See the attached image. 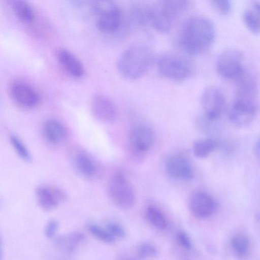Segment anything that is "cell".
Returning <instances> with one entry per match:
<instances>
[{"label": "cell", "instance_id": "6da1fadb", "mask_svg": "<svg viewBox=\"0 0 260 260\" xmlns=\"http://www.w3.org/2000/svg\"><path fill=\"white\" fill-rule=\"evenodd\" d=\"M215 32L214 25L210 19L204 16H194L184 24L178 43L187 54L198 55L205 52L212 44Z\"/></svg>", "mask_w": 260, "mask_h": 260}, {"label": "cell", "instance_id": "7a4b0ae2", "mask_svg": "<svg viewBox=\"0 0 260 260\" xmlns=\"http://www.w3.org/2000/svg\"><path fill=\"white\" fill-rule=\"evenodd\" d=\"M257 86L251 84L237 85L236 95L229 111L230 121L238 127L251 124L257 113Z\"/></svg>", "mask_w": 260, "mask_h": 260}, {"label": "cell", "instance_id": "3957f363", "mask_svg": "<svg viewBox=\"0 0 260 260\" xmlns=\"http://www.w3.org/2000/svg\"><path fill=\"white\" fill-rule=\"evenodd\" d=\"M154 59L151 50L143 45H136L125 50L117 63L120 75L128 80L142 77L150 68Z\"/></svg>", "mask_w": 260, "mask_h": 260}, {"label": "cell", "instance_id": "277c9868", "mask_svg": "<svg viewBox=\"0 0 260 260\" xmlns=\"http://www.w3.org/2000/svg\"><path fill=\"white\" fill-rule=\"evenodd\" d=\"M107 190L111 201L118 208L127 210L135 206V192L122 172H116L112 175L108 182Z\"/></svg>", "mask_w": 260, "mask_h": 260}, {"label": "cell", "instance_id": "5b68a950", "mask_svg": "<svg viewBox=\"0 0 260 260\" xmlns=\"http://www.w3.org/2000/svg\"><path fill=\"white\" fill-rule=\"evenodd\" d=\"M157 69L164 77L174 81L183 82L193 74V67L191 62L182 56L166 54L157 61Z\"/></svg>", "mask_w": 260, "mask_h": 260}, {"label": "cell", "instance_id": "8992f818", "mask_svg": "<svg viewBox=\"0 0 260 260\" xmlns=\"http://www.w3.org/2000/svg\"><path fill=\"white\" fill-rule=\"evenodd\" d=\"M91 9L96 16L98 29L104 33L117 30L122 23V12L117 4L110 1H94Z\"/></svg>", "mask_w": 260, "mask_h": 260}, {"label": "cell", "instance_id": "52a82bcc", "mask_svg": "<svg viewBox=\"0 0 260 260\" xmlns=\"http://www.w3.org/2000/svg\"><path fill=\"white\" fill-rule=\"evenodd\" d=\"M244 55L239 50L230 48L218 55L216 68L219 75L224 79L236 81L245 71Z\"/></svg>", "mask_w": 260, "mask_h": 260}, {"label": "cell", "instance_id": "ba28073f", "mask_svg": "<svg viewBox=\"0 0 260 260\" xmlns=\"http://www.w3.org/2000/svg\"><path fill=\"white\" fill-rule=\"evenodd\" d=\"M204 118L215 122L219 120L226 110V98L222 90L216 86L207 87L201 99Z\"/></svg>", "mask_w": 260, "mask_h": 260}, {"label": "cell", "instance_id": "9c48e42d", "mask_svg": "<svg viewBox=\"0 0 260 260\" xmlns=\"http://www.w3.org/2000/svg\"><path fill=\"white\" fill-rule=\"evenodd\" d=\"M155 141V135L152 129L144 125L134 127L128 137V143L130 151L134 154L143 156L153 147Z\"/></svg>", "mask_w": 260, "mask_h": 260}, {"label": "cell", "instance_id": "30bf717a", "mask_svg": "<svg viewBox=\"0 0 260 260\" xmlns=\"http://www.w3.org/2000/svg\"><path fill=\"white\" fill-rule=\"evenodd\" d=\"M165 169L171 178L181 181H189L194 176L193 168L188 158L184 155L175 153L167 157Z\"/></svg>", "mask_w": 260, "mask_h": 260}, {"label": "cell", "instance_id": "8fae6325", "mask_svg": "<svg viewBox=\"0 0 260 260\" xmlns=\"http://www.w3.org/2000/svg\"><path fill=\"white\" fill-rule=\"evenodd\" d=\"M90 109L93 117L101 122L112 123L117 119L118 114L115 104L104 95H94L91 99Z\"/></svg>", "mask_w": 260, "mask_h": 260}, {"label": "cell", "instance_id": "7c38bea8", "mask_svg": "<svg viewBox=\"0 0 260 260\" xmlns=\"http://www.w3.org/2000/svg\"><path fill=\"white\" fill-rule=\"evenodd\" d=\"M188 205L192 213L201 218L210 217L217 208V204L214 198L203 191L193 193L189 198Z\"/></svg>", "mask_w": 260, "mask_h": 260}, {"label": "cell", "instance_id": "4fadbf2b", "mask_svg": "<svg viewBox=\"0 0 260 260\" xmlns=\"http://www.w3.org/2000/svg\"><path fill=\"white\" fill-rule=\"evenodd\" d=\"M10 92L15 103L24 108H33L40 102V96L37 91L23 82H13L10 86Z\"/></svg>", "mask_w": 260, "mask_h": 260}, {"label": "cell", "instance_id": "5bb4252c", "mask_svg": "<svg viewBox=\"0 0 260 260\" xmlns=\"http://www.w3.org/2000/svg\"><path fill=\"white\" fill-rule=\"evenodd\" d=\"M36 195L39 205L46 211L55 209L67 198L66 193L61 189L48 185L39 186Z\"/></svg>", "mask_w": 260, "mask_h": 260}, {"label": "cell", "instance_id": "9a60e30c", "mask_svg": "<svg viewBox=\"0 0 260 260\" xmlns=\"http://www.w3.org/2000/svg\"><path fill=\"white\" fill-rule=\"evenodd\" d=\"M148 24L162 33L169 32L174 21L161 5L160 1L148 7Z\"/></svg>", "mask_w": 260, "mask_h": 260}, {"label": "cell", "instance_id": "2e32d148", "mask_svg": "<svg viewBox=\"0 0 260 260\" xmlns=\"http://www.w3.org/2000/svg\"><path fill=\"white\" fill-rule=\"evenodd\" d=\"M56 58L66 72L74 78H81L85 74V68L81 61L70 51L61 48L56 52Z\"/></svg>", "mask_w": 260, "mask_h": 260}, {"label": "cell", "instance_id": "e0dca14e", "mask_svg": "<svg viewBox=\"0 0 260 260\" xmlns=\"http://www.w3.org/2000/svg\"><path fill=\"white\" fill-rule=\"evenodd\" d=\"M43 132L45 139L49 143L54 145L61 143L67 137L65 127L59 121L54 119L48 120L45 122Z\"/></svg>", "mask_w": 260, "mask_h": 260}, {"label": "cell", "instance_id": "ac0fdd59", "mask_svg": "<svg viewBox=\"0 0 260 260\" xmlns=\"http://www.w3.org/2000/svg\"><path fill=\"white\" fill-rule=\"evenodd\" d=\"M75 171L85 178H91L96 173V167L91 157L84 152L76 154L73 160Z\"/></svg>", "mask_w": 260, "mask_h": 260}, {"label": "cell", "instance_id": "d6986e66", "mask_svg": "<svg viewBox=\"0 0 260 260\" xmlns=\"http://www.w3.org/2000/svg\"><path fill=\"white\" fill-rule=\"evenodd\" d=\"M243 20L247 28L254 34L259 30V3L252 2L244 11Z\"/></svg>", "mask_w": 260, "mask_h": 260}, {"label": "cell", "instance_id": "ffe728a7", "mask_svg": "<svg viewBox=\"0 0 260 260\" xmlns=\"http://www.w3.org/2000/svg\"><path fill=\"white\" fill-rule=\"evenodd\" d=\"M85 240V236L79 232H73L58 238L57 246L65 252H72Z\"/></svg>", "mask_w": 260, "mask_h": 260}, {"label": "cell", "instance_id": "44dd1931", "mask_svg": "<svg viewBox=\"0 0 260 260\" xmlns=\"http://www.w3.org/2000/svg\"><path fill=\"white\" fill-rule=\"evenodd\" d=\"M217 147V142L211 138L200 139L192 144L193 154L198 158H204L209 156Z\"/></svg>", "mask_w": 260, "mask_h": 260}, {"label": "cell", "instance_id": "7402d4cb", "mask_svg": "<svg viewBox=\"0 0 260 260\" xmlns=\"http://www.w3.org/2000/svg\"><path fill=\"white\" fill-rule=\"evenodd\" d=\"M12 7L16 15L21 20L29 22L34 19V11L26 2L21 0L14 1L12 3Z\"/></svg>", "mask_w": 260, "mask_h": 260}, {"label": "cell", "instance_id": "603a6c76", "mask_svg": "<svg viewBox=\"0 0 260 260\" xmlns=\"http://www.w3.org/2000/svg\"><path fill=\"white\" fill-rule=\"evenodd\" d=\"M147 218L149 222L155 228L162 230L167 226V220L163 213L158 208L148 206L146 210Z\"/></svg>", "mask_w": 260, "mask_h": 260}, {"label": "cell", "instance_id": "cb8c5ba5", "mask_svg": "<svg viewBox=\"0 0 260 260\" xmlns=\"http://www.w3.org/2000/svg\"><path fill=\"white\" fill-rule=\"evenodd\" d=\"M10 143L17 154L22 160L29 162L32 159L31 153L23 142L16 135L10 137Z\"/></svg>", "mask_w": 260, "mask_h": 260}, {"label": "cell", "instance_id": "d4e9b609", "mask_svg": "<svg viewBox=\"0 0 260 260\" xmlns=\"http://www.w3.org/2000/svg\"><path fill=\"white\" fill-rule=\"evenodd\" d=\"M231 245L236 254L240 256L246 255L249 250V242L244 235L238 234L231 240Z\"/></svg>", "mask_w": 260, "mask_h": 260}, {"label": "cell", "instance_id": "484cf974", "mask_svg": "<svg viewBox=\"0 0 260 260\" xmlns=\"http://www.w3.org/2000/svg\"><path fill=\"white\" fill-rule=\"evenodd\" d=\"M88 229L90 233L100 241L106 243L114 242L115 238L108 231L104 230L101 227L93 224H90Z\"/></svg>", "mask_w": 260, "mask_h": 260}, {"label": "cell", "instance_id": "4316f807", "mask_svg": "<svg viewBox=\"0 0 260 260\" xmlns=\"http://www.w3.org/2000/svg\"><path fill=\"white\" fill-rule=\"evenodd\" d=\"M156 247L149 243H143L138 246L136 253L138 256L142 259H149L155 257L157 255Z\"/></svg>", "mask_w": 260, "mask_h": 260}, {"label": "cell", "instance_id": "83f0119b", "mask_svg": "<svg viewBox=\"0 0 260 260\" xmlns=\"http://www.w3.org/2000/svg\"><path fill=\"white\" fill-rule=\"evenodd\" d=\"M210 4L215 10L221 15H227L231 12L232 4L230 1H211Z\"/></svg>", "mask_w": 260, "mask_h": 260}, {"label": "cell", "instance_id": "f1b7e54d", "mask_svg": "<svg viewBox=\"0 0 260 260\" xmlns=\"http://www.w3.org/2000/svg\"><path fill=\"white\" fill-rule=\"evenodd\" d=\"M108 232L114 238H121L125 236V231L118 224L116 223H110L107 225Z\"/></svg>", "mask_w": 260, "mask_h": 260}, {"label": "cell", "instance_id": "f546056e", "mask_svg": "<svg viewBox=\"0 0 260 260\" xmlns=\"http://www.w3.org/2000/svg\"><path fill=\"white\" fill-rule=\"evenodd\" d=\"M176 239L178 243L183 248L190 249L191 243L189 237L183 232H179L177 234Z\"/></svg>", "mask_w": 260, "mask_h": 260}, {"label": "cell", "instance_id": "4dcf8cb0", "mask_svg": "<svg viewBox=\"0 0 260 260\" xmlns=\"http://www.w3.org/2000/svg\"><path fill=\"white\" fill-rule=\"evenodd\" d=\"M58 226L57 222L54 219L49 220L45 228V234L47 237L51 238L56 232Z\"/></svg>", "mask_w": 260, "mask_h": 260}, {"label": "cell", "instance_id": "1f68e13d", "mask_svg": "<svg viewBox=\"0 0 260 260\" xmlns=\"http://www.w3.org/2000/svg\"><path fill=\"white\" fill-rule=\"evenodd\" d=\"M259 141L257 140L256 142H255L254 146V153L255 154V156H257L258 157H259Z\"/></svg>", "mask_w": 260, "mask_h": 260}, {"label": "cell", "instance_id": "d6a6232c", "mask_svg": "<svg viewBox=\"0 0 260 260\" xmlns=\"http://www.w3.org/2000/svg\"><path fill=\"white\" fill-rule=\"evenodd\" d=\"M2 256H3V253H2V242H1V240L0 238V260H2Z\"/></svg>", "mask_w": 260, "mask_h": 260}, {"label": "cell", "instance_id": "836d02e7", "mask_svg": "<svg viewBox=\"0 0 260 260\" xmlns=\"http://www.w3.org/2000/svg\"><path fill=\"white\" fill-rule=\"evenodd\" d=\"M126 260H134L133 259H126Z\"/></svg>", "mask_w": 260, "mask_h": 260}]
</instances>
